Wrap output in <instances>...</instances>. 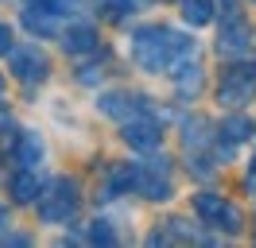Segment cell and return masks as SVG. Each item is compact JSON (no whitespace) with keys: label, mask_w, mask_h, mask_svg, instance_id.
Listing matches in <instances>:
<instances>
[{"label":"cell","mask_w":256,"mask_h":248,"mask_svg":"<svg viewBox=\"0 0 256 248\" xmlns=\"http://www.w3.org/2000/svg\"><path fill=\"white\" fill-rule=\"evenodd\" d=\"M132 58L148 74H171L178 62L194 58V39L171 28H140L132 35Z\"/></svg>","instance_id":"obj_1"},{"label":"cell","mask_w":256,"mask_h":248,"mask_svg":"<svg viewBox=\"0 0 256 248\" xmlns=\"http://www.w3.org/2000/svg\"><path fill=\"white\" fill-rule=\"evenodd\" d=\"M78 206H82L78 178H58V182L39 198V217H43L47 225H66V221H74Z\"/></svg>","instance_id":"obj_2"},{"label":"cell","mask_w":256,"mask_h":248,"mask_svg":"<svg viewBox=\"0 0 256 248\" xmlns=\"http://www.w3.org/2000/svg\"><path fill=\"white\" fill-rule=\"evenodd\" d=\"M256 97V62H237L229 66L218 82V105L225 108H244Z\"/></svg>","instance_id":"obj_3"},{"label":"cell","mask_w":256,"mask_h":248,"mask_svg":"<svg viewBox=\"0 0 256 248\" xmlns=\"http://www.w3.org/2000/svg\"><path fill=\"white\" fill-rule=\"evenodd\" d=\"M194 214L202 217V225H210V229H225L229 236H237V232L244 229L237 206H229L222 194H210V190L194 194Z\"/></svg>","instance_id":"obj_4"},{"label":"cell","mask_w":256,"mask_h":248,"mask_svg":"<svg viewBox=\"0 0 256 248\" xmlns=\"http://www.w3.org/2000/svg\"><path fill=\"white\" fill-rule=\"evenodd\" d=\"M140 194L152 202H167L175 194V186H171V159H144L140 163Z\"/></svg>","instance_id":"obj_5"},{"label":"cell","mask_w":256,"mask_h":248,"mask_svg":"<svg viewBox=\"0 0 256 248\" xmlns=\"http://www.w3.org/2000/svg\"><path fill=\"white\" fill-rule=\"evenodd\" d=\"M12 74L24 82V86H39V82H47L50 74V58L39 50V46H12Z\"/></svg>","instance_id":"obj_6"},{"label":"cell","mask_w":256,"mask_h":248,"mask_svg":"<svg viewBox=\"0 0 256 248\" xmlns=\"http://www.w3.org/2000/svg\"><path fill=\"white\" fill-rule=\"evenodd\" d=\"M97 108L105 112V116H112V120H132V116H148L152 112V101L148 97H140V93H105L101 101H97Z\"/></svg>","instance_id":"obj_7"},{"label":"cell","mask_w":256,"mask_h":248,"mask_svg":"<svg viewBox=\"0 0 256 248\" xmlns=\"http://www.w3.org/2000/svg\"><path fill=\"white\" fill-rule=\"evenodd\" d=\"M120 136H124L128 148H136V152H156L163 140V128L160 120H152V112L148 116H132V120L120 124Z\"/></svg>","instance_id":"obj_8"},{"label":"cell","mask_w":256,"mask_h":248,"mask_svg":"<svg viewBox=\"0 0 256 248\" xmlns=\"http://www.w3.org/2000/svg\"><path fill=\"white\" fill-rule=\"evenodd\" d=\"M248 43H252V31H248V24H244V16H240V20H222L218 54H225V58H237V54H244V50H248Z\"/></svg>","instance_id":"obj_9"},{"label":"cell","mask_w":256,"mask_h":248,"mask_svg":"<svg viewBox=\"0 0 256 248\" xmlns=\"http://www.w3.org/2000/svg\"><path fill=\"white\" fill-rule=\"evenodd\" d=\"M8 155H12V163H16L20 170H35L43 163V140L35 136V132H16Z\"/></svg>","instance_id":"obj_10"},{"label":"cell","mask_w":256,"mask_h":248,"mask_svg":"<svg viewBox=\"0 0 256 248\" xmlns=\"http://www.w3.org/2000/svg\"><path fill=\"white\" fill-rule=\"evenodd\" d=\"M62 46H66V54H90V50H97V28H90V24L66 28L62 31Z\"/></svg>","instance_id":"obj_11"},{"label":"cell","mask_w":256,"mask_h":248,"mask_svg":"<svg viewBox=\"0 0 256 248\" xmlns=\"http://www.w3.org/2000/svg\"><path fill=\"white\" fill-rule=\"evenodd\" d=\"M171 78H175V90L178 97H198V90H202V66L198 62H178L175 70H171Z\"/></svg>","instance_id":"obj_12"},{"label":"cell","mask_w":256,"mask_h":248,"mask_svg":"<svg viewBox=\"0 0 256 248\" xmlns=\"http://www.w3.org/2000/svg\"><path fill=\"white\" fill-rule=\"evenodd\" d=\"M12 198H16L20 206H32L35 198H43V182H39L35 170H16V174H12Z\"/></svg>","instance_id":"obj_13"},{"label":"cell","mask_w":256,"mask_h":248,"mask_svg":"<svg viewBox=\"0 0 256 248\" xmlns=\"http://www.w3.org/2000/svg\"><path fill=\"white\" fill-rule=\"evenodd\" d=\"M182 140H186L190 152H202V148L214 144V124H210L206 116H190V120L182 124Z\"/></svg>","instance_id":"obj_14"},{"label":"cell","mask_w":256,"mask_h":248,"mask_svg":"<svg viewBox=\"0 0 256 248\" xmlns=\"http://www.w3.org/2000/svg\"><path fill=\"white\" fill-rule=\"evenodd\" d=\"M124 190H140V163H116L109 174V194H124Z\"/></svg>","instance_id":"obj_15"},{"label":"cell","mask_w":256,"mask_h":248,"mask_svg":"<svg viewBox=\"0 0 256 248\" xmlns=\"http://www.w3.org/2000/svg\"><path fill=\"white\" fill-rule=\"evenodd\" d=\"M218 136H222L225 144H240V140L252 136V120H248V116H225L222 128H218Z\"/></svg>","instance_id":"obj_16"},{"label":"cell","mask_w":256,"mask_h":248,"mask_svg":"<svg viewBox=\"0 0 256 248\" xmlns=\"http://www.w3.org/2000/svg\"><path fill=\"white\" fill-rule=\"evenodd\" d=\"M182 20L190 28H206L214 20V0H182Z\"/></svg>","instance_id":"obj_17"},{"label":"cell","mask_w":256,"mask_h":248,"mask_svg":"<svg viewBox=\"0 0 256 248\" xmlns=\"http://www.w3.org/2000/svg\"><path fill=\"white\" fill-rule=\"evenodd\" d=\"M132 12H136V0H105V20L112 24H124Z\"/></svg>","instance_id":"obj_18"},{"label":"cell","mask_w":256,"mask_h":248,"mask_svg":"<svg viewBox=\"0 0 256 248\" xmlns=\"http://www.w3.org/2000/svg\"><path fill=\"white\" fill-rule=\"evenodd\" d=\"M90 240L94 244H116V232L109 229V221H94L90 225Z\"/></svg>","instance_id":"obj_19"},{"label":"cell","mask_w":256,"mask_h":248,"mask_svg":"<svg viewBox=\"0 0 256 248\" xmlns=\"http://www.w3.org/2000/svg\"><path fill=\"white\" fill-rule=\"evenodd\" d=\"M167 232H171V236H175V240H194V232L186 229V221H167Z\"/></svg>","instance_id":"obj_20"},{"label":"cell","mask_w":256,"mask_h":248,"mask_svg":"<svg viewBox=\"0 0 256 248\" xmlns=\"http://www.w3.org/2000/svg\"><path fill=\"white\" fill-rule=\"evenodd\" d=\"M190 170L198 174V178H210V174H214V167H210V159H202V155H194V159H190Z\"/></svg>","instance_id":"obj_21"},{"label":"cell","mask_w":256,"mask_h":248,"mask_svg":"<svg viewBox=\"0 0 256 248\" xmlns=\"http://www.w3.org/2000/svg\"><path fill=\"white\" fill-rule=\"evenodd\" d=\"M78 82H82V86H94V82H101V70H97V66H82Z\"/></svg>","instance_id":"obj_22"},{"label":"cell","mask_w":256,"mask_h":248,"mask_svg":"<svg viewBox=\"0 0 256 248\" xmlns=\"http://www.w3.org/2000/svg\"><path fill=\"white\" fill-rule=\"evenodd\" d=\"M0 54H12V28L0 24Z\"/></svg>","instance_id":"obj_23"},{"label":"cell","mask_w":256,"mask_h":248,"mask_svg":"<svg viewBox=\"0 0 256 248\" xmlns=\"http://www.w3.org/2000/svg\"><path fill=\"white\" fill-rule=\"evenodd\" d=\"M244 182H248V190L256 194V155L248 159V174H244Z\"/></svg>","instance_id":"obj_24"},{"label":"cell","mask_w":256,"mask_h":248,"mask_svg":"<svg viewBox=\"0 0 256 248\" xmlns=\"http://www.w3.org/2000/svg\"><path fill=\"white\" fill-rule=\"evenodd\" d=\"M4 229H8V214H4V206H0V236H4Z\"/></svg>","instance_id":"obj_25"},{"label":"cell","mask_w":256,"mask_h":248,"mask_svg":"<svg viewBox=\"0 0 256 248\" xmlns=\"http://www.w3.org/2000/svg\"><path fill=\"white\" fill-rule=\"evenodd\" d=\"M0 97H4V78H0Z\"/></svg>","instance_id":"obj_26"}]
</instances>
